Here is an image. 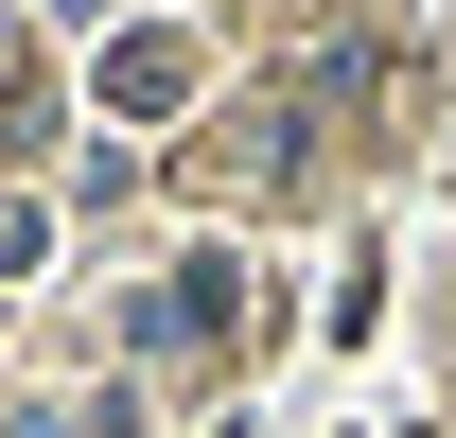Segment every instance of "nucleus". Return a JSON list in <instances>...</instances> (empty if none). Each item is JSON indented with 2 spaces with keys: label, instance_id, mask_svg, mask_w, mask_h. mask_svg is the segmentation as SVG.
<instances>
[{
  "label": "nucleus",
  "instance_id": "obj_1",
  "mask_svg": "<svg viewBox=\"0 0 456 438\" xmlns=\"http://www.w3.org/2000/svg\"><path fill=\"white\" fill-rule=\"evenodd\" d=\"M106 88H123V106H175V88H193V53H175V36H123Z\"/></svg>",
  "mask_w": 456,
  "mask_h": 438
}]
</instances>
